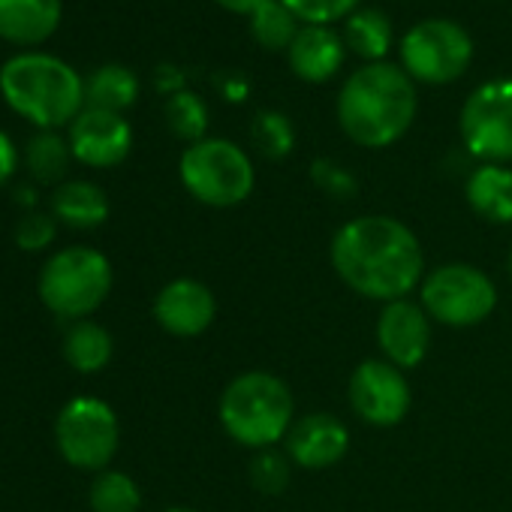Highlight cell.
Masks as SVG:
<instances>
[{"label": "cell", "mask_w": 512, "mask_h": 512, "mask_svg": "<svg viewBox=\"0 0 512 512\" xmlns=\"http://www.w3.org/2000/svg\"><path fill=\"white\" fill-rule=\"evenodd\" d=\"M16 163H19V154H16V145L13 139L0 130V184H7L16 172Z\"/></svg>", "instance_id": "32"}, {"label": "cell", "mask_w": 512, "mask_h": 512, "mask_svg": "<svg viewBox=\"0 0 512 512\" xmlns=\"http://www.w3.org/2000/svg\"><path fill=\"white\" fill-rule=\"evenodd\" d=\"M332 266L353 293L389 305L407 299L422 281L425 256L407 223L386 214H365L335 232Z\"/></svg>", "instance_id": "1"}, {"label": "cell", "mask_w": 512, "mask_h": 512, "mask_svg": "<svg viewBox=\"0 0 512 512\" xmlns=\"http://www.w3.org/2000/svg\"><path fill=\"white\" fill-rule=\"evenodd\" d=\"M311 178H314V184H317L320 190H326V193L335 196V199H350V196H356V190H359L356 178H353L344 166H338V163H332V160H317V163L311 166Z\"/></svg>", "instance_id": "30"}, {"label": "cell", "mask_w": 512, "mask_h": 512, "mask_svg": "<svg viewBox=\"0 0 512 512\" xmlns=\"http://www.w3.org/2000/svg\"><path fill=\"white\" fill-rule=\"evenodd\" d=\"M290 70L311 85L329 82L344 64V40L323 25H305L290 46Z\"/></svg>", "instance_id": "17"}, {"label": "cell", "mask_w": 512, "mask_h": 512, "mask_svg": "<svg viewBox=\"0 0 512 512\" xmlns=\"http://www.w3.org/2000/svg\"><path fill=\"white\" fill-rule=\"evenodd\" d=\"M214 4H220L223 10L238 13V16H253L263 4H269V0H214Z\"/></svg>", "instance_id": "33"}, {"label": "cell", "mask_w": 512, "mask_h": 512, "mask_svg": "<svg viewBox=\"0 0 512 512\" xmlns=\"http://www.w3.org/2000/svg\"><path fill=\"white\" fill-rule=\"evenodd\" d=\"M0 94L7 106L40 130L73 124L85 109V82L61 58L25 52L0 67Z\"/></svg>", "instance_id": "3"}, {"label": "cell", "mask_w": 512, "mask_h": 512, "mask_svg": "<svg viewBox=\"0 0 512 512\" xmlns=\"http://www.w3.org/2000/svg\"><path fill=\"white\" fill-rule=\"evenodd\" d=\"M112 350H115L112 335L91 320H79L64 338V356L79 374L103 371L112 359Z\"/></svg>", "instance_id": "22"}, {"label": "cell", "mask_w": 512, "mask_h": 512, "mask_svg": "<svg viewBox=\"0 0 512 512\" xmlns=\"http://www.w3.org/2000/svg\"><path fill=\"white\" fill-rule=\"evenodd\" d=\"M139 97V79L133 70L121 67V64H106L100 70L91 73V79L85 82V103L91 109H103V112H124L136 103Z\"/></svg>", "instance_id": "20"}, {"label": "cell", "mask_w": 512, "mask_h": 512, "mask_svg": "<svg viewBox=\"0 0 512 512\" xmlns=\"http://www.w3.org/2000/svg\"><path fill=\"white\" fill-rule=\"evenodd\" d=\"M296 398L290 386L269 371L238 374L220 395V425L247 449H272L293 428Z\"/></svg>", "instance_id": "4"}, {"label": "cell", "mask_w": 512, "mask_h": 512, "mask_svg": "<svg viewBox=\"0 0 512 512\" xmlns=\"http://www.w3.org/2000/svg\"><path fill=\"white\" fill-rule=\"evenodd\" d=\"M247 476L253 482L256 491L263 494H284L290 479H293V461L287 452H278L275 446L272 449H260L253 458H250V467H247Z\"/></svg>", "instance_id": "28"}, {"label": "cell", "mask_w": 512, "mask_h": 512, "mask_svg": "<svg viewBox=\"0 0 512 512\" xmlns=\"http://www.w3.org/2000/svg\"><path fill=\"white\" fill-rule=\"evenodd\" d=\"M250 31L263 49H272V52L287 49L290 52V46L302 28L290 7H284L281 0H269V4H263L250 16Z\"/></svg>", "instance_id": "23"}, {"label": "cell", "mask_w": 512, "mask_h": 512, "mask_svg": "<svg viewBox=\"0 0 512 512\" xmlns=\"http://www.w3.org/2000/svg\"><path fill=\"white\" fill-rule=\"evenodd\" d=\"M112 293V263L94 247L58 250L40 272L43 305L70 320L94 314Z\"/></svg>", "instance_id": "5"}, {"label": "cell", "mask_w": 512, "mask_h": 512, "mask_svg": "<svg viewBox=\"0 0 512 512\" xmlns=\"http://www.w3.org/2000/svg\"><path fill=\"white\" fill-rule=\"evenodd\" d=\"M284 7L293 10V16L305 25H323L329 28L332 22L350 19L362 0H281Z\"/></svg>", "instance_id": "29"}, {"label": "cell", "mask_w": 512, "mask_h": 512, "mask_svg": "<svg viewBox=\"0 0 512 512\" xmlns=\"http://www.w3.org/2000/svg\"><path fill=\"white\" fill-rule=\"evenodd\" d=\"M16 241L22 250H43L55 241V220L46 214H28L16 226Z\"/></svg>", "instance_id": "31"}, {"label": "cell", "mask_w": 512, "mask_h": 512, "mask_svg": "<svg viewBox=\"0 0 512 512\" xmlns=\"http://www.w3.org/2000/svg\"><path fill=\"white\" fill-rule=\"evenodd\" d=\"M250 139H253L256 151H260L263 157L284 160L293 151V145H296V130H293V124H290L287 115L266 109V112H260V115L253 118Z\"/></svg>", "instance_id": "26"}, {"label": "cell", "mask_w": 512, "mask_h": 512, "mask_svg": "<svg viewBox=\"0 0 512 512\" xmlns=\"http://www.w3.org/2000/svg\"><path fill=\"white\" fill-rule=\"evenodd\" d=\"M88 503L94 512H139L142 494L133 476L121 470H103L88 491Z\"/></svg>", "instance_id": "25"}, {"label": "cell", "mask_w": 512, "mask_h": 512, "mask_svg": "<svg viewBox=\"0 0 512 512\" xmlns=\"http://www.w3.org/2000/svg\"><path fill=\"white\" fill-rule=\"evenodd\" d=\"M73 157L94 169H109L127 160L133 148V130L124 115L85 106L82 115L70 124Z\"/></svg>", "instance_id": "12"}, {"label": "cell", "mask_w": 512, "mask_h": 512, "mask_svg": "<svg viewBox=\"0 0 512 512\" xmlns=\"http://www.w3.org/2000/svg\"><path fill=\"white\" fill-rule=\"evenodd\" d=\"M70 157H73L70 139L58 136L55 130H43L28 142V169L43 184L61 181L67 175Z\"/></svg>", "instance_id": "24"}, {"label": "cell", "mask_w": 512, "mask_h": 512, "mask_svg": "<svg viewBox=\"0 0 512 512\" xmlns=\"http://www.w3.org/2000/svg\"><path fill=\"white\" fill-rule=\"evenodd\" d=\"M416 118L413 79L395 64L359 67L338 94L341 130L362 148H386L398 142Z\"/></svg>", "instance_id": "2"}, {"label": "cell", "mask_w": 512, "mask_h": 512, "mask_svg": "<svg viewBox=\"0 0 512 512\" xmlns=\"http://www.w3.org/2000/svg\"><path fill=\"white\" fill-rule=\"evenodd\" d=\"M64 16L61 0H0V40L13 46L46 43Z\"/></svg>", "instance_id": "16"}, {"label": "cell", "mask_w": 512, "mask_h": 512, "mask_svg": "<svg viewBox=\"0 0 512 512\" xmlns=\"http://www.w3.org/2000/svg\"><path fill=\"white\" fill-rule=\"evenodd\" d=\"M509 275H512V250H509Z\"/></svg>", "instance_id": "35"}, {"label": "cell", "mask_w": 512, "mask_h": 512, "mask_svg": "<svg viewBox=\"0 0 512 512\" xmlns=\"http://www.w3.org/2000/svg\"><path fill=\"white\" fill-rule=\"evenodd\" d=\"M404 73L425 85H449L461 79L473 61L470 34L449 19H425L401 40Z\"/></svg>", "instance_id": "8"}, {"label": "cell", "mask_w": 512, "mask_h": 512, "mask_svg": "<svg viewBox=\"0 0 512 512\" xmlns=\"http://www.w3.org/2000/svg\"><path fill=\"white\" fill-rule=\"evenodd\" d=\"M284 443H287V455L296 467L326 470V467H335L347 455L350 431L332 413H308L293 422Z\"/></svg>", "instance_id": "15"}, {"label": "cell", "mask_w": 512, "mask_h": 512, "mask_svg": "<svg viewBox=\"0 0 512 512\" xmlns=\"http://www.w3.org/2000/svg\"><path fill=\"white\" fill-rule=\"evenodd\" d=\"M214 317H217L214 293L193 278H178L166 284L154 299V320L175 338L202 335L214 323Z\"/></svg>", "instance_id": "14"}, {"label": "cell", "mask_w": 512, "mask_h": 512, "mask_svg": "<svg viewBox=\"0 0 512 512\" xmlns=\"http://www.w3.org/2000/svg\"><path fill=\"white\" fill-rule=\"evenodd\" d=\"M344 46L368 64H380L392 46V22L380 10H356L344 25Z\"/></svg>", "instance_id": "21"}, {"label": "cell", "mask_w": 512, "mask_h": 512, "mask_svg": "<svg viewBox=\"0 0 512 512\" xmlns=\"http://www.w3.org/2000/svg\"><path fill=\"white\" fill-rule=\"evenodd\" d=\"M350 407L353 413L374 425V428H392L410 413V383L386 359H365L356 365L350 377Z\"/></svg>", "instance_id": "11"}, {"label": "cell", "mask_w": 512, "mask_h": 512, "mask_svg": "<svg viewBox=\"0 0 512 512\" xmlns=\"http://www.w3.org/2000/svg\"><path fill=\"white\" fill-rule=\"evenodd\" d=\"M422 308L440 326L470 329L497 308V287L470 263H446L422 281Z\"/></svg>", "instance_id": "7"}, {"label": "cell", "mask_w": 512, "mask_h": 512, "mask_svg": "<svg viewBox=\"0 0 512 512\" xmlns=\"http://www.w3.org/2000/svg\"><path fill=\"white\" fill-rule=\"evenodd\" d=\"M464 148L482 163L512 160V79L479 85L461 109Z\"/></svg>", "instance_id": "10"}, {"label": "cell", "mask_w": 512, "mask_h": 512, "mask_svg": "<svg viewBox=\"0 0 512 512\" xmlns=\"http://www.w3.org/2000/svg\"><path fill=\"white\" fill-rule=\"evenodd\" d=\"M166 124L178 139H184L190 145L202 142L205 130H208V109H205L202 97H196L193 91L172 94L166 103Z\"/></svg>", "instance_id": "27"}, {"label": "cell", "mask_w": 512, "mask_h": 512, "mask_svg": "<svg viewBox=\"0 0 512 512\" xmlns=\"http://www.w3.org/2000/svg\"><path fill=\"white\" fill-rule=\"evenodd\" d=\"M467 202L470 208L497 226L512 223V169L503 163H482L467 178Z\"/></svg>", "instance_id": "18"}, {"label": "cell", "mask_w": 512, "mask_h": 512, "mask_svg": "<svg viewBox=\"0 0 512 512\" xmlns=\"http://www.w3.org/2000/svg\"><path fill=\"white\" fill-rule=\"evenodd\" d=\"M52 208H55V217L73 229H94V226L106 223V217H109V199L91 181L61 184L52 196Z\"/></svg>", "instance_id": "19"}, {"label": "cell", "mask_w": 512, "mask_h": 512, "mask_svg": "<svg viewBox=\"0 0 512 512\" xmlns=\"http://www.w3.org/2000/svg\"><path fill=\"white\" fill-rule=\"evenodd\" d=\"M166 512H196V509H187V506H172V509H166Z\"/></svg>", "instance_id": "34"}, {"label": "cell", "mask_w": 512, "mask_h": 512, "mask_svg": "<svg viewBox=\"0 0 512 512\" xmlns=\"http://www.w3.org/2000/svg\"><path fill=\"white\" fill-rule=\"evenodd\" d=\"M55 440L64 455L79 470H103L121 443V425L115 410L100 398H73L64 404L55 422Z\"/></svg>", "instance_id": "9"}, {"label": "cell", "mask_w": 512, "mask_h": 512, "mask_svg": "<svg viewBox=\"0 0 512 512\" xmlns=\"http://www.w3.org/2000/svg\"><path fill=\"white\" fill-rule=\"evenodd\" d=\"M377 341L395 368H416L425 362L431 350V317L422 305H413L410 299L389 302L377 320Z\"/></svg>", "instance_id": "13"}, {"label": "cell", "mask_w": 512, "mask_h": 512, "mask_svg": "<svg viewBox=\"0 0 512 512\" xmlns=\"http://www.w3.org/2000/svg\"><path fill=\"white\" fill-rule=\"evenodd\" d=\"M181 184L187 193L211 208L241 205L256 184V172L244 148L229 139H202L193 142L178 163Z\"/></svg>", "instance_id": "6"}]
</instances>
